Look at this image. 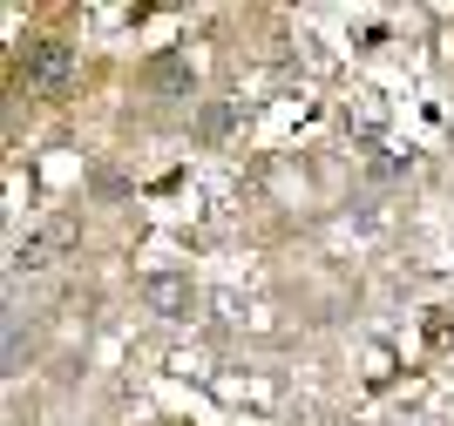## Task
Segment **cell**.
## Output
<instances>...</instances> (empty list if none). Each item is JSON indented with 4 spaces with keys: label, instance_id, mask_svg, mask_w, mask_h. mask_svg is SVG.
<instances>
[{
    "label": "cell",
    "instance_id": "1",
    "mask_svg": "<svg viewBox=\"0 0 454 426\" xmlns=\"http://www.w3.org/2000/svg\"><path fill=\"white\" fill-rule=\"evenodd\" d=\"M68 74H75L68 41H35V48L20 55V89H61Z\"/></svg>",
    "mask_w": 454,
    "mask_h": 426
},
{
    "label": "cell",
    "instance_id": "2",
    "mask_svg": "<svg viewBox=\"0 0 454 426\" xmlns=\"http://www.w3.org/2000/svg\"><path fill=\"white\" fill-rule=\"evenodd\" d=\"M150 298H156V312H163V318H184L190 312V284L184 278H150Z\"/></svg>",
    "mask_w": 454,
    "mask_h": 426
}]
</instances>
